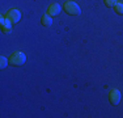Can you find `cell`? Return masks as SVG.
<instances>
[{
    "mask_svg": "<svg viewBox=\"0 0 123 118\" xmlns=\"http://www.w3.org/2000/svg\"><path fill=\"white\" fill-rule=\"evenodd\" d=\"M104 1H105V4H106L107 7L113 8V7H115V4L118 3V0H104Z\"/></svg>",
    "mask_w": 123,
    "mask_h": 118,
    "instance_id": "obj_10",
    "label": "cell"
},
{
    "mask_svg": "<svg viewBox=\"0 0 123 118\" xmlns=\"http://www.w3.org/2000/svg\"><path fill=\"white\" fill-rule=\"evenodd\" d=\"M121 92L118 89H111L109 92V100L113 105H118L119 101H121Z\"/></svg>",
    "mask_w": 123,
    "mask_h": 118,
    "instance_id": "obj_4",
    "label": "cell"
},
{
    "mask_svg": "<svg viewBox=\"0 0 123 118\" xmlns=\"http://www.w3.org/2000/svg\"><path fill=\"white\" fill-rule=\"evenodd\" d=\"M59 13H60V5L58 3H51L47 8V14H50V16H56Z\"/></svg>",
    "mask_w": 123,
    "mask_h": 118,
    "instance_id": "obj_5",
    "label": "cell"
},
{
    "mask_svg": "<svg viewBox=\"0 0 123 118\" xmlns=\"http://www.w3.org/2000/svg\"><path fill=\"white\" fill-rule=\"evenodd\" d=\"M8 59H9L11 66H21V64L25 63L26 57H25V54L22 51H14V52H12V55H11Z\"/></svg>",
    "mask_w": 123,
    "mask_h": 118,
    "instance_id": "obj_1",
    "label": "cell"
},
{
    "mask_svg": "<svg viewBox=\"0 0 123 118\" xmlns=\"http://www.w3.org/2000/svg\"><path fill=\"white\" fill-rule=\"evenodd\" d=\"M41 22H42V25H45V26H51V25H52V19H51V16H50V14H45V16H42Z\"/></svg>",
    "mask_w": 123,
    "mask_h": 118,
    "instance_id": "obj_7",
    "label": "cell"
},
{
    "mask_svg": "<svg viewBox=\"0 0 123 118\" xmlns=\"http://www.w3.org/2000/svg\"><path fill=\"white\" fill-rule=\"evenodd\" d=\"M63 9L66 11V13L71 14V16H79L81 14V9L75 1H66L63 5Z\"/></svg>",
    "mask_w": 123,
    "mask_h": 118,
    "instance_id": "obj_2",
    "label": "cell"
},
{
    "mask_svg": "<svg viewBox=\"0 0 123 118\" xmlns=\"http://www.w3.org/2000/svg\"><path fill=\"white\" fill-rule=\"evenodd\" d=\"M7 19L9 20V21H12V24L14 22H18L20 20H21V12L18 9H9L7 12Z\"/></svg>",
    "mask_w": 123,
    "mask_h": 118,
    "instance_id": "obj_3",
    "label": "cell"
},
{
    "mask_svg": "<svg viewBox=\"0 0 123 118\" xmlns=\"http://www.w3.org/2000/svg\"><path fill=\"white\" fill-rule=\"evenodd\" d=\"M114 9H115V12L118 14H123V3H117Z\"/></svg>",
    "mask_w": 123,
    "mask_h": 118,
    "instance_id": "obj_8",
    "label": "cell"
},
{
    "mask_svg": "<svg viewBox=\"0 0 123 118\" xmlns=\"http://www.w3.org/2000/svg\"><path fill=\"white\" fill-rule=\"evenodd\" d=\"M1 30L4 32V33H11V30H12V21H9V20L7 19V17H1Z\"/></svg>",
    "mask_w": 123,
    "mask_h": 118,
    "instance_id": "obj_6",
    "label": "cell"
},
{
    "mask_svg": "<svg viewBox=\"0 0 123 118\" xmlns=\"http://www.w3.org/2000/svg\"><path fill=\"white\" fill-rule=\"evenodd\" d=\"M0 62H1V63H0V67H1V68H5L7 64L9 63V59L5 58V57H1V58H0Z\"/></svg>",
    "mask_w": 123,
    "mask_h": 118,
    "instance_id": "obj_9",
    "label": "cell"
}]
</instances>
